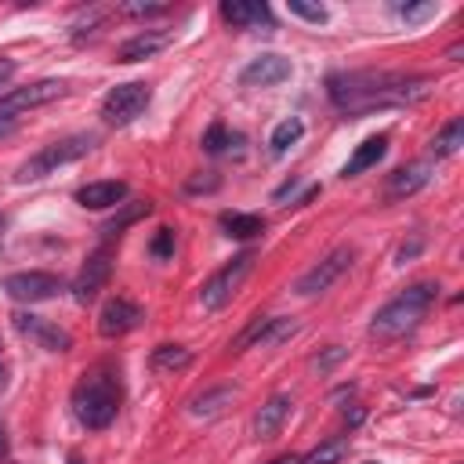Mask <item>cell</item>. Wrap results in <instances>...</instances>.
Wrapping results in <instances>:
<instances>
[{
  "instance_id": "cell-38",
  "label": "cell",
  "mask_w": 464,
  "mask_h": 464,
  "mask_svg": "<svg viewBox=\"0 0 464 464\" xmlns=\"http://www.w3.org/2000/svg\"><path fill=\"white\" fill-rule=\"evenodd\" d=\"M14 123H18V116H0V138H4V134H11V130H14Z\"/></svg>"
},
{
  "instance_id": "cell-12",
  "label": "cell",
  "mask_w": 464,
  "mask_h": 464,
  "mask_svg": "<svg viewBox=\"0 0 464 464\" xmlns=\"http://www.w3.org/2000/svg\"><path fill=\"white\" fill-rule=\"evenodd\" d=\"M11 319H14V326H18L22 334H29V337H33L40 348H47V352H69V348H72V337H69L65 330H58L54 323H47L44 315L14 312Z\"/></svg>"
},
{
  "instance_id": "cell-35",
  "label": "cell",
  "mask_w": 464,
  "mask_h": 464,
  "mask_svg": "<svg viewBox=\"0 0 464 464\" xmlns=\"http://www.w3.org/2000/svg\"><path fill=\"white\" fill-rule=\"evenodd\" d=\"M341 413H344V420H348V424H362V417H366V413H362V406H355V402H352V406H344Z\"/></svg>"
},
{
  "instance_id": "cell-9",
  "label": "cell",
  "mask_w": 464,
  "mask_h": 464,
  "mask_svg": "<svg viewBox=\"0 0 464 464\" xmlns=\"http://www.w3.org/2000/svg\"><path fill=\"white\" fill-rule=\"evenodd\" d=\"M62 94H65V80H36L29 87H14V91L0 94V116H14L18 109L47 105V102H54Z\"/></svg>"
},
{
  "instance_id": "cell-25",
  "label": "cell",
  "mask_w": 464,
  "mask_h": 464,
  "mask_svg": "<svg viewBox=\"0 0 464 464\" xmlns=\"http://www.w3.org/2000/svg\"><path fill=\"white\" fill-rule=\"evenodd\" d=\"M152 370H185L192 362V352L185 344H160L152 348Z\"/></svg>"
},
{
  "instance_id": "cell-28",
  "label": "cell",
  "mask_w": 464,
  "mask_h": 464,
  "mask_svg": "<svg viewBox=\"0 0 464 464\" xmlns=\"http://www.w3.org/2000/svg\"><path fill=\"white\" fill-rule=\"evenodd\" d=\"M435 11H439L435 0H424V4H402V7H399V14H402L410 25H417V22H424V18H435Z\"/></svg>"
},
{
  "instance_id": "cell-6",
  "label": "cell",
  "mask_w": 464,
  "mask_h": 464,
  "mask_svg": "<svg viewBox=\"0 0 464 464\" xmlns=\"http://www.w3.org/2000/svg\"><path fill=\"white\" fill-rule=\"evenodd\" d=\"M152 102V87L145 80H130V83H116L105 98H102V120L112 127H123L130 120H138Z\"/></svg>"
},
{
  "instance_id": "cell-39",
  "label": "cell",
  "mask_w": 464,
  "mask_h": 464,
  "mask_svg": "<svg viewBox=\"0 0 464 464\" xmlns=\"http://www.w3.org/2000/svg\"><path fill=\"white\" fill-rule=\"evenodd\" d=\"M268 464H301V457H297V453H283V457H276V460H268Z\"/></svg>"
},
{
  "instance_id": "cell-19",
  "label": "cell",
  "mask_w": 464,
  "mask_h": 464,
  "mask_svg": "<svg viewBox=\"0 0 464 464\" xmlns=\"http://www.w3.org/2000/svg\"><path fill=\"white\" fill-rule=\"evenodd\" d=\"M384 152H388V134H373V138H366V141L352 152V160L341 167V178H355V174L377 167V163L384 160Z\"/></svg>"
},
{
  "instance_id": "cell-8",
  "label": "cell",
  "mask_w": 464,
  "mask_h": 464,
  "mask_svg": "<svg viewBox=\"0 0 464 464\" xmlns=\"http://www.w3.org/2000/svg\"><path fill=\"white\" fill-rule=\"evenodd\" d=\"M0 286H4L7 297L25 301V304H36V301H51L62 290V279L54 272H14Z\"/></svg>"
},
{
  "instance_id": "cell-30",
  "label": "cell",
  "mask_w": 464,
  "mask_h": 464,
  "mask_svg": "<svg viewBox=\"0 0 464 464\" xmlns=\"http://www.w3.org/2000/svg\"><path fill=\"white\" fill-rule=\"evenodd\" d=\"M286 11L290 14H297V18H304V22H326V11L319 7V4H304V0H286Z\"/></svg>"
},
{
  "instance_id": "cell-14",
  "label": "cell",
  "mask_w": 464,
  "mask_h": 464,
  "mask_svg": "<svg viewBox=\"0 0 464 464\" xmlns=\"http://www.w3.org/2000/svg\"><path fill=\"white\" fill-rule=\"evenodd\" d=\"M286 76H290V58H283V54H257L239 72V83L243 87H276Z\"/></svg>"
},
{
  "instance_id": "cell-21",
  "label": "cell",
  "mask_w": 464,
  "mask_h": 464,
  "mask_svg": "<svg viewBox=\"0 0 464 464\" xmlns=\"http://www.w3.org/2000/svg\"><path fill=\"white\" fill-rule=\"evenodd\" d=\"M149 214H152V203H149V199L120 203V214H112V218L102 225V236H105V239H112V236H120L127 225H134V221H141V218H149Z\"/></svg>"
},
{
  "instance_id": "cell-32",
  "label": "cell",
  "mask_w": 464,
  "mask_h": 464,
  "mask_svg": "<svg viewBox=\"0 0 464 464\" xmlns=\"http://www.w3.org/2000/svg\"><path fill=\"white\" fill-rule=\"evenodd\" d=\"M341 359H344V348H341V344H330V348H326L323 355H315V359H312V370L326 373V370H330L334 362H341Z\"/></svg>"
},
{
  "instance_id": "cell-5",
  "label": "cell",
  "mask_w": 464,
  "mask_h": 464,
  "mask_svg": "<svg viewBox=\"0 0 464 464\" xmlns=\"http://www.w3.org/2000/svg\"><path fill=\"white\" fill-rule=\"evenodd\" d=\"M250 268H254V250H243V254H236L232 261H225V265L203 283V290H199V304H203L207 312H218L221 304H228L232 294L239 290V283L246 279Z\"/></svg>"
},
{
  "instance_id": "cell-22",
  "label": "cell",
  "mask_w": 464,
  "mask_h": 464,
  "mask_svg": "<svg viewBox=\"0 0 464 464\" xmlns=\"http://www.w3.org/2000/svg\"><path fill=\"white\" fill-rule=\"evenodd\" d=\"M221 228H225V236H228V239H254V236H261V232H265V218L228 210V214H221Z\"/></svg>"
},
{
  "instance_id": "cell-17",
  "label": "cell",
  "mask_w": 464,
  "mask_h": 464,
  "mask_svg": "<svg viewBox=\"0 0 464 464\" xmlns=\"http://www.w3.org/2000/svg\"><path fill=\"white\" fill-rule=\"evenodd\" d=\"M123 199H127L123 181H87L76 188V203L87 210H109V207H120Z\"/></svg>"
},
{
  "instance_id": "cell-37",
  "label": "cell",
  "mask_w": 464,
  "mask_h": 464,
  "mask_svg": "<svg viewBox=\"0 0 464 464\" xmlns=\"http://www.w3.org/2000/svg\"><path fill=\"white\" fill-rule=\"evenodd\" d=\"M11 76H14V62L0 54V83H4V80H11Z\"/></svg>"
},
{
  "instance_id": "cell-16",
  "label": "cell",
  "mask_w": 464,
  "mask_h": 464,
  "mask_svg": "<svg viewBox=\"0 0 464 464\" xmlns=\"http://www.w3.org/2000/svg\"><path fill=\"white\" fill-rule=\"evenodd\" d=\"M428 181H431V163H428V160H417V163H410V167H399L395 174H388L384 199H406V196L420 192Z\"/></svg>"
},
{
  "instance_id": "cell-29",
  "label": "cell",
  "mask_w": 464,
  "mask_h": 464,
  "mask_svg": "<svg viewBox=\"0 0 464 464\" xmlns=\"http://www.w3.org/2000/svg\"><path fill=\"white\" fill-rule=\"evenodd\" d=\"M120 14H134V18H149V14H163L167 4H145V0H127V4H116Z\"/></svg>"
},
{
  "instance_id": "cell-10",
  "label": "cell",
  "mask_w": 464,
  "mask_h": 464,
  "mask_svg": "<svg viewBox=\"0 0 464 464\" xmlns=\"http://www.w3.org/2000/svg\"><path fill=\"white\" fill-rule=\"evenodd\" d=\"M141 319H145V312L130 297H109L98 312V334L102 337H123V334L138 330Z\"/></svg>"
},
{
  "instance_id": "cell-41",
  "label": "cell",
  "mask_w": 464,
  "mask_h": 464,
  "mask_svg": "<svg viewBox=\"0 0 464 464\" xmlns=\"http://www.w3.org/2000/svg\"><path fill=\"white\" fill-rule=\"evenodd\" d=\"M7 457V431H4V424H0V460Z\"/></svg>"
},
{
  "instance_id": "cell-26",
  "label": "cell",
  "mask_w": 464,
  "mask_h": 464,
  "mask_svg": "<svg viewBox=\"0 0 464 464\" xmlns=\"http://www.w3.org/2000/svg\"><path fill=\"white\" fill-rule=\"evenodd\" d=\"M304 134V123L297 120V116H290V120H283V123H276V130H272V138H268V145H272V152L279 156V152H286L297 138Z\"/></svg>"
},
{
  "instance_id": "cell-34",
  "label": "cell",
  "mask_w": 464,
  "mask_h": 464,
  "mask_svg": "<svg viewBox=\"0 0 464 464\" xmlns=\"http://www.w3.org/2000/svg\"><path fill=\"white\" fill-rule=\"evenodd\" d=\"M185 188H188V192H210V188H218V178H214V174H210V178H192Z\"/></svg>"
},
{
  "instance_id": "cell-24",
  "label": "cell",
  "mask_w": 464,
  "mask_h": 464,
  "mask_svg": "<svg viewBox=\"0 0 464 464\" xmlns=\"http://www.w3.org/2000/svg\"><path fill=\"white\" fill-rule=\"evenodd\" d=\"M460 145H464V120L453 116V120L431 138V152H435V156H453Z\"/></svg>"
},
{
  "instance_id": "cell-2",
  "label": "cell",
  "mask_w": 464,
  "mask_h": 464,
  "mask_svg": "<svg viewBox=\"0 0 464 464\" xmlns=\"http://www.w3.org/2000/svg\"><path fill=\"white\" fill-rule=\"evenodd\" d=\"M435 294H439V283H413V286H406L399 297H392V301L370 319V334H373V337H384V341L410 334V330L424 319V312H428V304L435 301Z\"/></svg>"
},
{
  "instance_id": "cell-18",
  "label": "cell",
  "mask_w": 464,
  "mask_h": 464,
  "mask_svg": "<svg viewBox=\"0 0 464 464\" xmlns=\"http://www.w3.org/2000/svg\"><path fill=\"white\" fill-rule=\"evenodd\" d=\"M290 395H272L257 413H254V439H272L279 428H283V420L290 417Z\"/></svg>"
},
{
  "instance_id": "cell-20",
  "label": "cell",
  "mask_w": 464,
  "mask_h": 464,
  "mask_svg": "<svg viewBox=\"0 0 464 464\" xmlns=\"http://www.w3.org/2000/svg\"><path fill=\"white\" fill-rule=\"evenodd\" d=\"M239 395V388L236 384H218V388H207L203 395H196L192 402H188V413L192 417H214V413H221L225 406H232V399Z\"/></svg>"
},
{
  "instance_id": "cell-11",
  "label": "cell",
  "mask_w": 464,
  "mask_h": 464,
  "mask_svg": "<svg viewBox=\"0 0 464 464\" xmlns=\"http://www.w3.org/2000/svg\"><path fill=\"white\" fill-rule=\"evenodd\" d=\"M109 272H112V261H109V250H94L87 261H83V268H80V276L72 279V297L80 301V304H91L98 294H102V286L109 283Z\"/></svg>"
},
{
  "instance_id": "cell-1",
  "label": "cell",
  "mask_w": 464,
  "mask_h": 464,
  "mask_svg": "<svg viewBox=\"0 0 464 464\" xmlns=\"http://www.w3.org/2000/svg\"><path fill=\"white\" fill-rule=\"evenodd\" d=\"M431 87H435L431 76H406V72H334L326 80L330 102L348 116L388 105H417L431 94Z\"/></svg>"
},
{
  "instance_id": "cell-4",
  "label": "cell",
  "mask_w": 464,
  "mask_h": 464,
  "mask_svg": "<svg viewBox=\"0 0 464 464\" xmlns=\"http://www.w3.org/2000/svg\"><path fill=\"white\" fill-rule=\"evenodd\" d=\"M91 149H94V134H69V138H62V141H51L47 149H40L36 156H29V160L14 170V181H40V178H47L54 167H65V163L87 156Z\"/></svg>"
},
{
  "instance_id": "cell-13",
  "label": "cell",
  "mask_w": 464,
  "mask_h": 464,
  "mask_svg": "<svg viewBox=\"0 0 464 464\" xmlns=\"http://www.w3.org/2000/svg\"><path fill=\"white\" fill-rule=\"evenodd\" d=\"M170 40H174L170 29H141V33H134L130 40H123V44L116 47V62H120V65H130V62L152 58V54H160Z\"/></svg>"
},
{
  "instance_id": "cell-27",
  "label": "cell",
  "mask_w": 464,
  "mask_h": 464,
  "mask_svg": "<svg viewBox=\"0 0 464 464\" xmlns=\"http://www.w3.org/2000/svg\"><path fill=\"white\" fill-rule=\"evenodd\" d=\"M225 145H232V138H228L225 123H210V127H207V134H203V149H207L210 156H218V152H225Z\"/></svg>"
},
{
  "instance_id": "cell-36",
  "label": "cell",
  "mask_w": 464,
  "mask_h": 464,
  "mask_svg": "<svg viewBox=\"0 0 464 464\" xmlns=\"http://www.w3.org/2000/svg\"><path fill=\"white\" fill-rule=\"evenodd\" d=\"M297 185H301V181H297V178H290V181H283V185H279V188H276V192H272V199H286V196H290V192H294V188H297Z\"/></svg>"
},
{
  "instance_id": "cell-7",
  "label": "cell",
  "mask_w": 464,
  "mask_h": 464,
  "mask_svg": "<svg viewBox=\"0 0 464 464\" xmlns=\"http://www.w3.org/2000/svg\"><path fill=\"white\" fill-rule=\"evenodd\" d=\"M352 261H355V250L352 246H334L319 265H312L297 283H294V290L301 294V297H315V294H323V290H330L348 268H352Z\"/></svg>"
},
{
  "instance_id": "cell-3",
  "label": "cell",
  "mask_w": 464,
  "mask_h": 464,
  "mask_svg": "<svg viewBox=\"0 0 464 464\" xmlns=\"http://www.w3.org/2000/svg\"><path fill=\"white\" fill-rule=\"evenodd\" d=\"M72 413L91 431L109 428L116 420V413H120V384H116V377L105 373V370L87 373L72 392Z\"/></svg>"
},
{
  "instance_id": "cell-40",
  "label": "cell",
  "mask_w": 464,
  "mask_h": 464,
  "mask_svg": "<svg viewBox=\"0 0 464 464\" xmlns=\"http://www.w3.org/2000/svg\"><path fill=\"white\" fill-rule=\"evenodd\" d=\"M460 54H464V47H460V44H453V47L446 51V58H450V62H460Z\"/></svg>"
},
{
  "instance_id": "cell-42",
  "label": "cell",
  "mask_w": 464,
  "mask_h": 464,
  "mask_svg": "<svg viewBox=\"0 0 464 464\" xmlns=\"http://www.w3.org/2000/svg\"><path fill=\"white\" fill-rule=\"evenodd\" d=\"M69 464H83V460H80V457H76V453H72V457H69Z\"/></svg>"
},
{
  "instance_id": "cell-31",
  "label": "cell",
  "mask_w": 464,
  "mask_h": 464,
  "mask_svg": "<svg viewBox=\"0 0 464 464\" xmlns=\"http://www.w3.org/2000/svg\"><path fill=\"white\" fill-rule=\"evenodd\" d=\"M149 254L160 257V261L170 257V254H174V228H160V232L152 236V243H149Z\"/></svg>"
},
{
  "instance_id": "cell-15",
  "label": "cell",
  "mask_w": 464,
  "mask_h": 464,
  "mask_svg": "<svg viewBox=\"0 0 464 464\" xmlns=\"http://www.w3.org/2000/svg\"><path fill=\"white\" fill-rule=\"evenodd\" d=\"M221 18L236 29H276L272 22V11L268 4H257V0H225L221 4Z\"/></svg>"
},
{
  "instance_id": "cell-33",
  "label": "cell",
  "mask_w": 464,
  "mask_h": 464,
  "mask_svg": "<svg viewBox=\"0 0 464 464\" xmlns=\"http://www.w3.org/2000/svg\"><path fill=\"white\" fill-rule=\"evenodd\" d=\"M420 246H424V239H420V236H413L410 243H402V246H399V254H395V261H399V265H406L410 257H417V254H420Z\"/></svg>"
},
{
  "instance_id": "cell-23",
  "label": "cell",
  "mask_w": 464,
  "mask_h": 464,
  "mask_svg": "<svg viewBox=\"0 0 464 464\" xmlns=\"http://www.w3.org/2000/svg\"><path fill=\"white\" fill-rule=\"evenodd\" d=\"M348 450H352L348 435H330V439L319 442L308 457H301V464H341V460L348 457Z\"/></svg>"
}]
</instances>
